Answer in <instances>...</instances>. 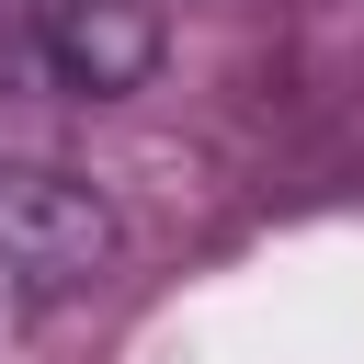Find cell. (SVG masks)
Masks as SVG:
<instances>
[{"mask_svg": "<svg viewBox=\"0 0 364 364\" xmlns=\"http://www.w3.org/2000/svg\"><path fill=\"white\" fill-rule=\"evenodd\" d=\"M159 46H171L159 0H34V57H46V80L80 91V102H125V91H148Z\"/></svg>", "mask_w": 364, "mask_h": 364, "instance_id": "2", "label": "cell"}, {"mask_svg": "<svg viewBox=\"0 0 364 364\" xmlns=\"http://www.w3.org/2000/svg\"><path fill=\"white\" fill-rule=\"evenodd\" d=\"M125 228L80 171H0V318H46L114 273Z\"/></svg>", "mask_w": 364, "mask_h": 364, "instance_id": "1", "label": "cell"}]
</instances>
